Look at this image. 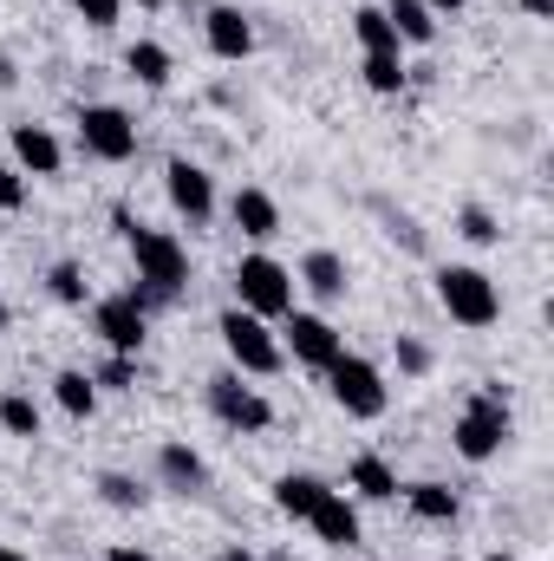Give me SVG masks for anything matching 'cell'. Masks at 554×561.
Here are the masks:
<instances>
[{
	"label": "cell",
	"mask_w": 554,
	"mask_h": 561,
	"mask_svg": "<svg viewBox=\"0 0 554 561\" xmlns=\"http://www.w3.org/2000/svg\"><path fill=\"white\" fill-rule=\"evenodd\" d=\"M26 209V176L13 163H0V216H20Z\"/></svg>",
	"instance_id": "1f68e13d"
},
{
	"label": "cell",
	"mask_w": 554,
	"mask_h": 561,
	"mask_svg": "<svg viewBox=\"0 0 554 561\" xmlns=\"http://www.w3.org/2000/svg\"><path fill=\"white\" fill-rule=\"evenodd\" d=\"M359 79H366V92L392 99V92L412 85V66H405V53H366V59H359Z\"/></svg>",
	"instance_id": "cb8c5ba5"
},
{
	"label": "cell",
	"mask_w": 554,
	"mask_h": 561,
	"mask_svg": "<svg viewBox=\"0 0 554 561\" xmlns=\"http://www.w3.org/2000/svg\"><path fill=\"white\" fill-rule=\"evenodd\" d=\"M216 333H222V346H229V359H235L242 379H275L280 366H287L275 327L255 320V313H242V307H222V313H216Z\"/></svg>",
	"instance_id": "5b68a950"
},
{
	"label": "cell",
	"mask_w": 554,
	"mask_h": 561,
	"mask_svg": "<svg viewBox=\"0 0 554 561\" xmlns=\"http://www.w3.org/2000/svg\"><path fill=\"white\" fill-rule=\"evenodd\" d=\"M346 496H353V503H392V496H399V470H392L379 450H359V457L346 463Z\"/></svg>",
	"instance_id": "e0dca14e"
},
{
	"label": "cell",
	"mask_w": 554,
	"mask_h": 561,
	"mask_svg": "<svg viewBox=\"0 0 554 561\" xmlns=\"http://www.w3.org/2000/svg\"><path fill=\"white\" fill-rule=\"evenodd\" d=\"M399 496H405V510H412L417 523H430V529H450L457 516H463V496L450 490V483H399Z\"/></svg>",
	"instance_id": "d6986e66"
},
{
	"label": "cell",
	"mask_w": 554,
	"mask_h": 561,
	"mask_svg": "<svg viewBox=\"0 0 554 561\" xmlns=\"http://www.w3.org/2000/svg\"><path fill=\"white\" fill-rule=\"evenodd\" d=\"M209 412L229 424V431H242V437H262V431H275V405L255 392V386H242V373H216L209 379Z\"/></svg>",
	"instance_id": "9c48e42d"
},
{
	"label": "cell",
	"mask_w": 554,
	"mask_h": 561,
	"mask_svg": "<svg viewBox=\"0 0 554 561\" xmlns=\"http://www.w3.org/2000/svg\"><path fill=\"white\" fill-rule=\"evenodd\" d=\"M293 268L287 262H275V255H242L235 262V307L242 313H255V320H280V313H293Z\"/></svg>",
	"instance_id": "8992f818"
},
{
	"label": "cell",
	"mask_w": 554,
	"mask_h": 561,
	"mask_svg": "<svg viewBox=\"0 0 554 561\" xmlns=\"http://www.w3.org/2000/svg\"><path fill=\"white\" fill-rule=\"evenodd\" d=\"M216 561H262L255 549H242V542H229V549H216Z\"/></svg>",
	"instance_id": "d590c367"
},
{
	"label": "cell",
	"mask_w": 554,
	"mask_h": 561,
	"mask_svg": "<svg viewBox=\"0 0 554 561\" xmlns=\"http://www.w3.org/2000/svg\"><path fill=\"white\" fill-rule=\"evenodd\" d=\"M7 327H13V307H7V294H0V333H7Z\"/></svg>",
	"instance_id": "f35d334b"
},
{
	"label": "cell",
	"mask_w": 554,
	"mask_h": 561,
	"mask_svg": "<svg viewBox=\"0 0 554 561\" xmlns=\"http://www.w3.org/2000/svg\"><path fill=\"white\" fill-rule=\"evenodd\" d=\"M320 496H326V483H320L313 470H287V477H275V510L287 516V523H307Z\"/></svg>",
	"instance_id": "7402d4cb"
},
{
	"label": "cell",
	"mask_w": 554,
	"mask_h": 561,
	"mask_svg": "<svg viewBox=\"0 0 554 561\" xmlns=\"http://www.w3.org/2000/svg\"><path fill=\"white\" fill-rule=\"evenodd\" d=\"M39 405H33V399H26V392H0V431H7V437H26V444H33V437H39Z\"/></svg>",
	"instance_id": "f1b7e54d"
},
{
	"label": "cell",
	"mask_w": 554,
	"mask_h": 561,
	"mask_svg": "<svg viewBox=\"0 0 554 561\" xmlns=\"http://www.w3.org/2000/svg\"><path fill=\"white\" fill-rule=\"evenodd\" d=\"M125 72L138 79L143 92H170L176 59H170V46H157V39H131V46H125Z\"/></svg>",
	"instance_id": "ffe728a7"
},
{
	"label": "cell",
	"mask_w": 554,
	"mask_h": 561,
	"mask_svg": "<svg viewBox=\"0 0 554 561\" xmlns=\"http://www.w3.org/2000/svg\"><path fill=\"white\" fill-rule=\"evenodd\" d=\"M424 7H430V13H437V20H450V13H463V7H470V0H424Z\"/></svg>",
	"instance_id": "e575fe53"
},
{
	"label": "cell",
	"mask_w": 554,
	"mask_h": 561,
	"mask_svg": "<svg viewBox=\"0 0 554 561\" xmlns=\"http://www.w3.org/2000/svg\"><path fill=\"white\" fill-rule=\"evenodd\" d=\"M105 561H157V556H150V549H138V542H112V549H105Z\"/></svg>",
	"instance_id": "836d02e7"
},
{
	"label": "cell",
	"mask_w": 554,
	"mask_h": 561,
	"mask_svg": "<svg viewBox=\"0 0 554 561\" xmlns=\"http://www.w3.org/2000/svg\"><path fill=\"white\" fill-rule=\"evenodd\" d=\"M457 236H463L470 249H496V242H503V222H496V209L463 203V209H457Z\"/></svg>",
	"instance_id": "4316f807"
},
{
	"label": "cell",
	"mask_w": 554,
	"mask_h": 561,
	"mask_svg": "<svg viewBox=\"0 0 554 561\" xmlns=\"http://www.w3.org/2000/svg\"><path fill=\"white\" fill-rule=\"evenodd\" d=\"M307 529L326 542V549H359L366 542V523H359V503L346 496V490H326L320 503H313V516H307Z\"/></svg>",
	"instance_id": "4fadbf2b"
},
{
	"label": "cell",
	"mask_w": 554,
	"mask_h": 561,
	"mask_svg": "<svg viewBox=\"0 0 554 561\" xmlns=\"http://www.w3.org/2000/svg\"><path fill=\"white\" fill-rule=\"evenodd\" d=\"M385 20H392L399 46H437V13L424 0H385Z\"/></svg>",
	"instance_id": "603a6c76"
},
{
	"label": "cell",
	"mask_w": 554,
	"mask_h": 561,
	"mask_svg": "<svg viewBox=\"0 0 554 561\" xmlns=\"http://www.w3.org/2000/svg\"><path fill=\"white\" fill-rule=\"evenodd\" d=\"M353 39H359V53H405L385 7H353Z\"/></svg>",
	"instance_id": "484cf974"
},
{
	"label": "cell",
	"mask_w": 554,
	"mask_h": 561,
	"mask_svg": "<svg viewBox=\"0 0 554 561\" xmlns=\"http://www.w3.org/2000/svg\"><path fill=\"white\" fill-rule=\"evenodd\" d=\"M522 13H535V20H549V13H554V0H522Z\"/></svg>",
	"instance_id": "8d00e7d4"
},
{
	"label": "cell",
	"mask_w": 554,
	"mask_h": 561,
	"mask_svg": "<svg viewBox=\"0 0 554 561\" xmlns=\"http://www.w3.org/2000/svg\"><path fill=\"white\" fill-rule=\"evenodd\" d=\"M72 7H79V20H85V26H99V33H105V26H118V13H125V0H72Z\"/></svg>",
	"instance_id": "d6a6232c"
},
{
	"label": "cell",
	"mask_w": 554,
	"mask_h": 561,
	"mask_svg": "<svg viewBox=\"0 0 554 561\" xmlns=\"http://www.w3.org/2000/svg\"><path fill=\"white\" fill-rule=\"evenodd\" d=\"M483 561H516V556H509V549H489V556H483Z\"/></svg>",
	"instance_id": "ab89813d"
},
{
	"label": "cell",
	"mask_w": 554,
	"mask_h": 561,
	"mask_svg": "<svg viewBox=\"0 0 554 561\" xmlns=\"http://www.w3.org/2000/svg\"><path fill=\"white\" fill-rule=\"evenodd\" d=\"M7 144H13V170L20 176H59L66 170V144L53 138L46 125H13Z\"/></svg>",
	"instance_id": "5bb4252c"
},
{
	"label": "cell",
	"mask_w": 554,
	"mask_h": 561,
	"mask_svg": "<svg viewBox=\"0 0 554 561\" xmlns=\"http://www.w3.org/2000/svg\"><path fill=\"white\" fill-rule=\"evenodd\" d=\"M203 46L222 59V66H242L255 53V20L242 7H203Z\"/></svg>",
	"instance_id": "7c38bea8"
},
{
	"label": "cell",
	"mask_w": 554,
	"mask_h": 561,
	"mask_svg": "<svg viewBox=\"0 0 554 561\" xmlns=\"http://www.w3.org/2000/svg\"><path fill=\"white\" fill-rule=\"evenodd\" d=\"M138 7H143V13H157V7H163V0H138Z\"/></svg>",
	"instance_id": "60d3db41"
},
{
	"label": "cell",
	"mask_w": 554,
	"mask_h": 561,
	"mask_svg": "<svg viewBox=\"0 0 554 561\" xmlns=\"http://www.w3.org/2000/svg\"><path fill=\"white\" fill-rule=\"evenodd\" d=\"M293 287H307L313 300H346V287H353V268H346V255L339 249H307L300 255V268H293Z\"/></svg>",
	"instance_id": "9a60e30c"
},
{
	"label": "cell",
	"mask_w": 554,
	"mask_h": 561,
	"mask_svg": "<svg viewBox=\"0 0 554 561\" xmlns=\"http://www.w3.org/2000/svg\"><path fill=\"white\" fill-rule=\"evenodd\" d=\"M112 222H118V236H125V249H131L138 287H150V300H157V307L183 300V287H189V249H183L170 229H150V222H138L131 209H112Z\"/></svg>",
	"instance_id": "6da1fadb"
},
{
	"label": "cell",
	"mask_w": 554,
	"mask_h": 561,
	"mask_svg": "<svg viewBox=\"0 0 554 561\" xmlns=\"http://www.w3.org/2000/svg\"><path fill=\"white\" fill-rule=\"evenodd\" d=\"M0 561H33L26 549H13V542H0Z\"/></svg>",
	"instance_id": "74e56055"
},
{
	"label": "cell",
	"mask_w": 554,
	"mask_h": 561,
	"mask_svg": "<svg viewBox=\"0 0 554 561\" xmlns=\"http://www.w3.org/2000/svg\"><path fill=\"white\" fill-rule=\"evenodd\" d=\"M392 359H399V373H405V379H424V373L437 366V353H430L417 333H399V340H392Z\"/></svg>",
	"instance_id": "4dcf8cb0"
},
{
	"label": "cell",
	"mask_w": 554,
	"mask_h": 561,
	"mask_svg": "<svg viewBox=\"0 0 554 561\" xmlns=\"http://www.w3.org/2000/svg\"><path fill=\"white\" fill-rule=\"evenodd\" d=\"M268 561H293V556H287V549H275V556H268Z\"/></svg>",
	"instance_id": "b9f144b4"
},
{
	"label": "cell",
	"mask_w": 554,
	"mask_h": 561,
	"mask_svg": "<svg viewBox=\"0 0 554 561\" xmlns=\"http://www.w3.org/2000/svg\"><path fill=\"white\" fill-rule=\"evenodd\" d=\"M92 490H99V503H105V510H143V503H150V483L131 477V470H99V483H92Z\"/></svg>",
	"instance_id": "d4e9b609"
},
{
	"label": "cell",
	"mask_w": 554,
	"mask_h": 561,
	"mask_svg": "<svg viewBox=\"0 0 554 561\" xmlns=\"http://www.w3.org/2000/svg\"><path fill=\"white\" fill-rule=\"evenodd\" d=\"M280 353H293V366H307V373H326L339 353H346V333L326 320V313H307V307H293V313H280Z\"/></svg>",
	"instance_id": "52a82bcc"
},
{
	"label": "cell",
	"mask_w": 554,
	"mask_h": 561,
	"mask_svg": "<svg viewBox=\"0 0 554 561\" xmlns=\"http://www.w3.org/2000/svg\"><path fill=\"white\" fill-rule=\"evenodd\" d=\"M46 294H53L59 307H85V300H92V280H85L79 262H53V268H46Z\"/></svg>",
	"instance_id": "83f0119b"
},
{
	"label": "cell",
	"mask_w": 554,
	"mask_h": 561,
	"mask_svg": "<svg viewBox=\"0 0 554 561\" xmlns=\"http://www.w3.org/2000/svg\"><path fill=\"white\" fill-rule=\"evenodd\" d=\"M157 483L176 490V496H203V490H209V463H203V450H189L183 437H170V444L157 450Z\"/></svg>",
	"instance_id": "2e32d148"
},
{
	"label": "cell",
	"mask_w": 554,
	"mask_h": 561,
	"mask_svg": "<svg viewBox=\"0 0 554 561\" xmlns=\"http://www.w3.org/2000/svg\"><path fill=\"white\" fill-rule=\"evenodd\" d=\"M92 333H99L112 353H131V359H138L143 340H150V313H143L131 294H105V300H92Z\"/></svg>",
	"instance_id": "8fae6325"
},
{
	"label": "cell",
	"mask_w": 554,
	"mask_h": 561,
	"mask_svg": "<svg viewBox=\"0 0 554 561\" xmlns=\"http://www.w3.org/2000/svg\"><path fill=\"white\" fill-rule=\"evenodd\" d=\"M229 222H235L249 242H275L280 236V203L268 190H235V196H229Z\"/></svg>",
	"instance_id": "ac0fdd59"
},
{
	"label": "cell",
	"mask_w": 554,
	"mask_h": 561,
	"mask_svg": "<svg viewBox=\"0 0 554 561\" xmlns=\"http://www.w3.org/2000/svg\"><path fill=\"white\" fill-rule=\"evenodd\" d=\"M516 437V419H509V392L503 386H483L457 424H450V444H457V457L463 463H489V457H503V444Z\"/></svg>",
	"instance_id": "3957f363"
},
{
	"label": "cell",
	"mask_w": 554,
	"mask_h": 561,
	"mask_svg": "<svg viewBox=\"0 0 554 561\" xmlns=\"http://www.w3.org/2000/svg\"><path fill=\"white\" fill-rule=\"evenodd\" d=\"M72 125H79L85 157H99V163H131L138 157V118L125 105H79Z\"/></svg>",
	"instance_id": "ba28073f"
},
{
	"label": "cell",
	"mask_w": 554,
	"mask_h": 561,
	"mask_svg": "<svg viewBox=\"0 0 554 561\" xmlns=\"http://www.w3.org/2000/svg\"><path fill=\"white\" fill-rule=\"evenodd\" d=\"M430 280H437V307H443L457 327L483 333V327L503 320V287H496L489 268H476V262H443Z\"/></svg>",
	"instance_id": "7a4b0ae2"
},
{
	"label": "cell",
	"mask_w": 554,
	"mask_h": 561,
	"mask_svg": "<svg viewBox=\"0 0 554 561\" xmlns=\"http://www.w3.org/2000/svg\"><path fill=\"white\" fill-rule=\"evenodd\" d=\"M92 386H99V392H131V386H138V359H131V353H112L105 366H92Z\"/></svg>",
	"instance_id": "f546056e"
},
{
	"label": "cell",
	"mask_w": 554,
	"mask_h": 561,
	"mask_svg": "<svg viewBox=\"0 0 554 561\" xmlns=\"http://www.w3.org/2000/svg\"><path fill=\"white\" fill-rule=\"evenodd\" d=\"M53 405H59V412H66V419H92V412H99V386H92V373H85V366H59V373H53Z\"/></svg>",
	"instance_id": "44dd1931"
},
{
	"label": "cell",
	"mask_w": 554,
	"mask_h": 561,
	"mask_svg": "<svg viewBox=\"0 0 554 561\" xmlns=\"http://www.w3.org/2000/svg\"><path fill=\"white\" fill-rule=\"evenodd\" d=\"M163 196H170V209H176L189 229H203V222L216 216V176H209L203 163H189V157H170V163H163Z\"/></svg>",
	"instance_id": "30bf717a"
},
{
	"label": "cell",
	"mask_w": 554,
	"mask_h": 561,
	"mask_svg": "<svg viewBox=\"0 0 554 561\" xmlns=\"http://www.w3.org/2000/svg\"><path fill=\"white\" fill-rule=\"evenodd\" d=\"M320 379H326V392H333V405H339L346 419L379 424L385 412H392V386H385V373H379L372 359H359V353H339Z\"/></svg>",
	"instance_id": "277c9868"
}]
</instances>
